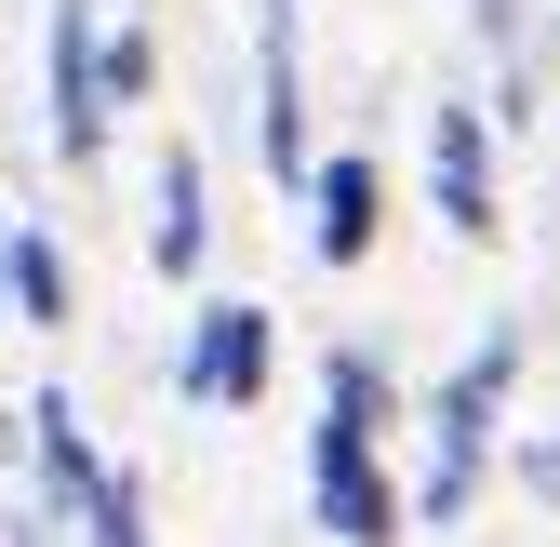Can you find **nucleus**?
Wrapping results in <instances>:
<instances>
[{
    "instance_id": "nucleus-2",
    "label": "nucleus",
    "mask_w": 560,
    "mask_h": 547,
    "mask_svg": "<svg viewBox=\"0 0 560 547\" xmlns=\"http://www.w3.org/2000/svg\"><path fill=\"white\" fill-rule=\"evenodd\" d=\"M508 374H521V334H480V348L454 361V387L428 400V481H413V521H467L480 454H494V415H508Z\"/></svg>"
},
{
    "instance_id": "nucleus-10",
    "label": "nucleus",
    "mask_w": 560,
    "mask_h": 547,
    "mask_svg": "<svg viewBox=\"0 0 560 547\" xmlns=\"http://www.w3.org/2000/svg\"><path fill=\"white\" fill-rule=\"evenodd\" d=\"M0 294H14V321L67 334V254H54L40 228H14V241H0Z\"/></svg>"
},
{
    "instance_id": "nucleus-4",
    "label": "nucleus",
    "mask_w": 560,
    "mask_h": 547,
    "mask_svg": "<svg viewBox=\"0 0 560 547\" xmlns=\"http://www.w3.org/2000/svg\"><path fill=\"white\" fill-rule=\"evenodd\" d=\"M94 27H107V0H54V40H40V67H54V148H67V174H94V161H107V67H94Z\"/></svg>"
},
{
    "instance_id": "nucleus-11",
    "label": "nucleus",
    "mask_w": 560,
    "mask_h": 547,
    "mask_svg": "<svg viewBox=\"0 0 560 547\" xmlns=\"http://www.w3.org/2000/svg\"><path fill=\"white\" fill-rule=\"evenodd\" d=\"M94 67H107V120H120V107H148V27H133V14L94 27Z\"/></svg>"
},
{
    "instance_id": "nucleus-8",
    "label": "nucleus",
    "mask_w": 560,
    "mask_h": 547,
    "mask_svg": "<svg viewBox=\"0 0 560 547\" xmlns=\"http://www.w3.org/2000/svg\"><path fill=\"white\" fill-rule=\"evenodd\" d=\"M200 241H214V214H200V148L174 133L161 148V200H148V267L161 281H200Z\"/></svg>"
},
{
    "instance_id": "nucleus-5",
    "label": "nucleus",
    "mask_w": 560,
    "mask_h": 547,
    "mask_svg": "<svg viewBox=\"0 0 560 547\" xmlns=\"http://www.w3.org/2000/svg\"><path fill=\"white\" fill-rule=\"evenodd\" d=\"M428 187H441V228H454V241H494V133H480V107H441Z\"/></svg>"
},
{
    "instance_id": "nucleus-14",
    "label": "nucleus",
    "mask_w": 560,
    "mask_h": 547,
    "mask_svg": "<svg viewBox=\"0 0 560 547\" xmlns=\"http://www.w3.org/2000/svg\"><path fill=\"white\" fill-rule=\"evenodd\" d=\"M0 307H14V294H0Z\"/></svg>"
},
{
    "instance_id": "nucleus-13",
    "label": "nucleus",
    "mask_w": 560,
    "mask_h": 547,
    "mask_svg": "<svg viewBox=\"0 0 560 547\" xmlns=\"http://www.w3.org/2000/svg\"><path fill=\"white\" fill-rule=\"evenodd\" d=\"M521 494H547V508H560V428H547V441H521Z\"/></svg>"
},
{
    "instance_id": "nucleus-12",
    "label": "nucleus",
    "mask_w": 560,
    "mask_h": 547,
    "mask_svg": "<svg viewBox=\"0 0 560 547\" xmlns=\"http://www.w3.org/2000/svg\"><path fill=\"white\" fill-rule=\"evenodd\" d=\"M81 547H161V534H148V481H133V467H107V494H94Z\"/></svg>"
},
{
    "instance_id": "nucleus-6",
    "label": "nucleus",
    "mask_w": 560,
    "mask_h": 547,
    "mask_svg": "<svg viewBox=\"0 0 560 547\" xmlns=\"http://www.w3.org/2000/svg\"><path fill=\"white\" fill-rule=\"evenodd\" d=\"M374 228H387V174L347 148V161H320L307 174V241H320V267H361L374 254Z\"/></svg>"
},
{
    "instance_id": "nucleus-9",
    "label": "nucleus",
    "mask_w": 560,
    "mask_h": 547,
    "mask_svg": "<svg viewBox=\"0 0 560 547\" xmlns=\"http://www.w3.org/2000/svg\"><path fill=\"white\" fill-rule=\"evenodd\" d=\"M254 133H267V174H280V187L320 174V161H307V67H294V27H267V107H254Z\"/></svg>"
},
{
    "instance_id": "nucleus-1",
    "label": "nucleus",
    "mask_w": 560,
    "mask_h": 547,
    "mask_svg": "<svg viewBox=\"0 0 560 547\" xmlns=\"http://www.w3.org/2000/svg\"><path fill=\"white\" fill-rule=\"evenodd\" d=\"M307 508H320V534H334V547H400V521H413V494L387 481V374H374L361 348H334V374H320Z\"/></svg>"
},
{
    "instance_id": "nucleus-3",
    "label": "nucleus",
    "mask_w": 560,
    "mask_h": 547,
    "mask_svg": "<svg viewBox=\"0 0 560 547\" xmlns=\"http://www.w3.org/2000/svg\"><path fill=\"white\" fill-rule=\"evenodd\" d=\"M267 348H280V321L254 307V294H214L187 321V361H174V387L200 400V415H241V400H267Z\"/></svg>"
},
{
    "instance_id": "nucleus-7",
    "label": "nucleus",
    "mask_w": 560,
    "mask_h": 547,
    "mask_svg": "<svg viewBox=\"0 0 560 547\" xmlns=\"http://www.w3.org/2000/svg\"><path fill=\"white\" fill-rule=\"evenodd\" d=\"M27 454H40V508L81 534V521H94V494H107V467H94L81 415H67V387H54V400H27Z\"/></svg>"
}]
</instances>
